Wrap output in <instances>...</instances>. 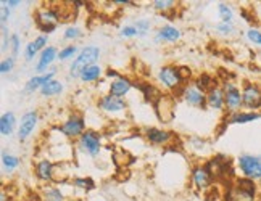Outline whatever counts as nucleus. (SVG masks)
I'll return each mask as SVG.
<instances>
[{"label":"nucleus","instance_id":"nucleus-32","mask_svg":"<svg viewBox=\"0 0 261 201\" xmlns=\"http://www.w3.org/2000/svg\"><path fill=\"white\" fill-rule=\"evenodd\" d=\"M218 13L221 18V23H234V10L230 5L224 2L218 4Z\"/></svg>","mask_w":261,"mask_h":201},{"label":"nucleus","instance_id":"nucleus-16","mask_svg":"<svg viewBox=\"0 0 261 201\" xmlns=\"http://www.w3.org/2000/svg\"><path fill=\"white\" fill-rule=\"evenodd\" d=\"M55 167L57 164L48 158H41L34 164V176L42 184H55Z\"/></svg>","mask_w":261,"mask_h":201},{"label":"nucleus","instance_id":"nucleus-30","mask_svg":"<svg viewBox=\"0 0 261 201\" xmlns=\"http://www.w3.org/2000/svg\"><path fill=\"white\" fill-rule=\"evenodd\" d=\"M71 185L76 187V188H81L84 192H92L95 190V180L92 177H73L71 179Z\"/></svg>","mask_w":261,"mask_h":201},{"label":"nucleus","instance_id":"nucleus-5","mask_svg":"<svg viewBox=\"0 0 261 201\" xmlns=\"http://www.w3.org/2000/svg\"><path fill=\"white\" fill-rule=\"evenodd\" d=\"M156 79L160 85H162L168 94H174L176 97L180 92V89L186 85L182 74H180V69L176 65H163L158 69Z\"/></svg>","mask_w":261,"mask_h":201},{"label":"nucleus","instance_id":"nucleus-3","mask_svg":"<svg viewBox=\"0 0 261 201\" xmlns=\"http://www.w3.org/2000/svg\"><path fill=\"white\" fill-rule=\"evenodd\" d=\"M34 23L37 29L42 34L48 36L57 31V27L62 24V18H60L55 5H41L36 8L34 12Z\"/></svg>","mask_w":261,"mask_h":201},{"label":"nucleus","instance_id":"nucleus-23","mask_svg":"<svg viewBox=\"0 0 261 201\" xmlns=\"http://www.w3.org/2000/svg\"><path fill=\"white\" fill-rule=\"evenodd\" d=\"M261 119V111H247V109H242V111L234 113V114H226L224 116V123L229 124H248L253 123V121Z\"/></svg>","mask_w":261,"mask_h":201},{"label":"nucleus","instance_id":"nucleus-13","mask_svg":"<svg viewBox=\"0 0 261 201\" xmlns=\"http://www.w3.org/2000/svg\"><path fill=\"white\" fill-rule=\"evenodd\" d=\"M190 182L192 185L200 190V192H208L212 190L215 185V179L212 176V173L208 170L206 164H195L190 169Z\"/></svg>","mask_w":261,"mask_h":201},{"label":"nucleus","instance_id":"nucleus-31","mask_svg":"<svg viewBox=\"0 0 261 201\" xmlns=\"http://www.w3.org/2000/svg\"><path fill=\"white\" fill-rule=\"evenodd\" d=\"M19 164H21V159H19L16 155L2 152V166H4L5 170H8V173H12V170H15V169L19 167Z\"/></svg>","mask_w":261,"mask_h":201},{"label":"nucleus","instance_id":"nucleus-12","mask_svg":"<svg viewBox=\"0 0 261 201\" xmlns=\"http://www.w3.org/2000/svg\"><path fill=\"white\" fill-rule=\"evenodd\" d=\"M189 106L194 108H206V92L203 89H200L195 82H189L186 84L180 92L177 94Z\"/></svg>","mask_w":261,"mask_h":201},{"label":"nucleus","instance_id":"nucleus-20","mask_svg":"<svg viewBox=\"0 0 261 201\" xmlns=\"http://www.w3.org/2000/svg\"><path fill=\"white\" fill-rule=\"evenodd\" d=\"M182 34H180V29L173 26V24H163L162 27H158L153 36V42L155 44H176L177 40H180Z\"/></svg>","mask_w":261,"mask_h":201},{"label":"nucleus","instance_id":"nucleus-29","mask_svg":"<svg viewBox=\"0 0 261 201\" xmlns=\"http://www.w3.org/2000/svg\"><path fill=\"white\" fill-rule=\"evenodd\" d=\"M177 2H174V0H155V2H152V7L153 10H156V12H160L163 16H169L171 13L176 12L177 8Z\"/></svg>","mask_w":261,"mask_h":201},{"label":"nucleus","instance_id":"nucleus-35","mask_svg":"<svg viewBox=\"0 0 261 201\" xmlns=\"http://www.w3.org/2000/svg\"><path fill=\"white\" fill-rule=\"evenodd\" d=\"M81 37H83V31H81V27H79V26L69 24L63 31V39L65 40H71V42H74V40L81 39Z\"/></svg>","mask_w":261,"mask_h":201},{"label":"nucleus","instance_id":"nucleus-17","mask_svg":"<svg viewBox=\"0 0 261 201\" xmlns=\"http://www.w3.org/2000/svg\"><path fill=\"white\" fill-rule=\"evenodd\" d=\"M133 89H136V80H133L124 74H121L119 77L108 82V94L113 97H118V98H123V100H124V97L129 95V92Z\"/></svg>","mask_w":261,"mask_h":201},{"label":"nucleus","instance_id":"nucleus-2","mask_svg":"<svg viewBox=\"0 0 261 201\" xmlns=\"http://www.w3.org/2000/svg\"><path fill=\"white\" fill-rule=\"evenodd\" d=\"M100 55H102V50H100L97 45H86L81 48V52L77 53V56L69 65V71L68 76L73 79H79L81 73L84 69H87L89 66L97 65V62L100 60Z\"/></svg>","mask_w":261,"mask_h":201},{"label":"nucleus","instance_id":"nucleus-6","mask_svg":"<svg viewBox=\"0 0 261 201\" xmlns=\"http://www.w3.org/2000/svg\"><path fill=\"white\" fill-rule=\"evenodd\" d=\"M95 106L98 109V113L105 114L107 118H113L116 121H118V118H121V116H124L127 113L126 100L113 97V95H110L108 92L98 95Z\"/></svg>","mask_w":261,"mask_h":201},{"label":"nucleus","instance_id":"nucleus-14","mask_svg":"<svg viewBox=\"0 0 261 201\" xmlns=\"http://www.w3.org/2000/svg\"><path fill=\"white\" fill-rule=\"evenodd\" d=\"M144 138L150 145L169 147V145H173V142L176 140V134L168 129H162V127H145Z\"/></svg>","mask_w":261,"mask_h":201},{"label":"nucleus","instance_id":"nucleus-26","mask_svg":"<svg viewBox=\"0 0 261 201\" xmlns=\"http://www.w3.org/2000/svg\"><path fill=\"white\" fill-rule=\"evenodd\" d=\"M16 129V116L13 111H5L0 118V134L4 137H10Z\"/></svg>","mask_w":261,"mask_h":201},{"label":"nucleus","instance_id":"nucleus-36","mask_svg":"<svg viewBox=\"0 0 261 201\" xmlns=\"http://www.w3.org/2000/svg\"><path fill=\"white\" fill-rule=\"evenodd\" d=\"M247 39L252 42L253 45L259 47L261 48V29L252 26V27H248L247 29Z\"/></svg>","mask_w":261,"mask_h":201},{"label":"nucleus","instance_id":"nucleus-9","mask_svg":"<svg viewBox=\"0 0 261 201\" xmlns=\"http://www.w3.org/2000/svg\"><path fill=\"white\" fill-rule=\"evenodd\" d=\"M221 85L224 89V100H226V114H234L244 109L242 100V89L234 79L221 80Z\"/></svg>","mask_w":261,"mask_h":201},{"label":"nucleus","instance_id":"nucleus-18","mask_svg":"<svg viewBox=\"0 0 261 201\" xmlns=\"http://www.w3.org/2000/svg\"><path fill=\"white\" fill-rule=\"evenodd\" d=\"M206 108L213 111L226 113V100H224V89L221 84H215L206 92Z\"/></svg>","mask_w":261,"mask_h":201},{"label":"nucleus","instance_id":"nucleus-33","mask_svg":"<svg viewBox=\"0 0 261 201\" xmlns=\"http://www.w3.org/2000/svg\"><path fill=\"white\" fill-rule=\"evenodd\" d=\"M79 52H81V50L77 48V45H74V44H68V45H65L63 48H60V52H58V60H60V62H68V60H71L73 56L76 58Z\"/></svg>","mask_w":261,"mask_h":201},{"label":"nucleus","instance_id":"nucleus-34","mask_svg":"<svg viewBox=\"0 0 261 201\" xmlns=\"http://www.w3.org/2000/svg\"><path fill=\"white\" fill-rule=\"evenodd\" d=\"M134 26L137 29L139 37H145V36H148L150 29H152V21H150L148 18H139L137 21L134 23Z\"/></svg>","mask_w":261,"mask_h":201},{"label":"nucleus","instance_id":"nucleus-7","mask_svg":"<svg viewBox=\"0 0 261 201\" xmlns=\"http://www.w3.org/2000/svg\"><path fill=\"white\" fill-rule=\"evenodd\" d=\"M76 148L90 158H97L102 153V148H103L102 132H98L95 129H87L86 132L76 140Z\"/></svg>","mask_w":261,"mask_h":201},{"label":"nucleus","instance_id":"nucleus-25","mask_svg":"<svg viewBox=\"0 0 261 201\" xmlns=\"http://www.w3.org/2000/svg\"><path fill=\"white\" fill-rule=\"evenodd\" d=\"M105 71H103V68L100 66L98 63L94 65V66H89L87 69H84V71L81 73V76H79V80H81L83 84H94L97 82V80H100L103 77Z\"/></svg>","mask_w":261,"mask_h":201},{"label":"nucleus","instance_id":"nucleus-21","mask_svg":"<svg viewBox=\"0 0 261 201\" xmlns=\"http://www.w3.org/2000/svg\"><path fill=\"white\" fill-rule=\"evenodd\" d=\"M48 36L45 34H39L34 40H31V42L26 44V48H24V62H33L34 56L41 55L42 50L47 48L48 45Z\"/></svg>","mask_w":261,"mask_h":201},{"label":"nucleus","instance_id":"nucleus-41","mask_svg":"<svg viewBox=\"0 0 261 201\" xmlns=\"http://www.w3.org/2000/svg\"><path fill=\"white\" fill-rule=\"evenodd\" d=\"M10 16H12V8L2 4V7H0V21H2V24H7Z\"/></svg>","mask_w":261,"mask_h":201},{"label":"nucleus","instance_id":"nucleus-42","mask_svg":"<svg viewBox=\"0 0 261 201\" xmlns=\"http://www.w3.org/2000/svg\"><path fill=\"white\" fill-rule=\"evenodd\" d=\"M105 79H110V80H113V79H116V77H119L121 76V73H118L116 69H113V68H107L105 69Z\"/></svg>","mask_w":261,"mask_h":201},{"label":"nucleus","instance_id":"nucleus-1","mask_svg":"<svg viewBox=\"0 0 261 201\" xmlns=\"http://www.w3.org/2000/svg\"><path fill=\"white\" fill-rule=\"evenodd\" d=\"M223 201H256L259 195V187L255 180L244 176H237L234 180L224 184Z\"/></svg>","mask_w":261,"mask_h":201},{"label":"nucleus","instance_id":"nucleus-39","mask_svg":"<svg viewBox=\"0 0 261 201\" xmlns=\"http://www.w3.org/2000/svg\"><path fill=\"white\" fill-rule=\"evenodd\" d=\"M19 48H21V39H19L18 34H12V37H10V50H12L13 58L19 55Z\"/></svg>","mask_w":261,"mask_h":201},{"label":"nucleus","instance_id":"nucleus-40","mask_svg":"<svg viewBox=\"0 0 261 201\" xmlns=\"http://www.w3.org/2000/svg\"><path fill=\"white\" fill-rule=\"evenodd\" d=\"M119 36L124 37V39H133V37H139L137 34V29L134 24H127V26H123L121 31H119Z\"/></svg>","mask_w":261,"mask_h":201},{"label":"nucleus","instance_id":"nucleus-24","mask_svg":"<svg viewBox=\"0 0 261 201\" xmlns=\"http://www.w3.org/2000/svg\"><path fill=\"white\" fill-rule=\"evenodd\" d=\"M136 89H139L140 94L144 95V98L147 100L148 103H152V105L160 98V95L163 94L156 85H153L152 82H147V80H137V82H136Z\"/></svg>","mask_w":261,"mask_h":201},{"label":"nucleus","instance_id":"nucleus-28","mask_svg":"<svg viewBox=\"0 0 261 201\" xmlns=\"http://www.w3.org/2000/svg\"><path fill=\"white\" fill-rule=\"evenodd\" d=\"M41 196L44 201H66L65 193L57 185H44L41 190Z\"/></svg>","mask_w":261,"mask_h":201},{"label":"nucleus","instance_id":"nucleus-37","mask_svg":"<svg viewBox=\"0 0 261 201\" xmlns=\"http://www.w3.org/2000/svg\"><path fill=\"white\" fill-rule=\"evenodd\" d=\"M15 63H16V58H13V56L4 58L2 63H0V73H2V74H10L15 69Z\"/></svg>","mask_w":261,"mask_h":201},{"label":"nucleus","instance_id":"nucleus-8","mask_svg":"<svg viewBox=\"0 0 261 201\" xmlns=\"http://www.w3.org/2000/svg\"><path fill=\"white\" fill-rule=\"evenodd\" d=\"M156 119L162 124H169L176 118V106H177V97L174 94L163 92L160 98L152 105Z\"/></svg>","mask_w":261,"mask_h":201},{"label":"nucleus","instance_id":"nucleus-4","mask_svg":"<svg viewBox=\"0 0 261 201\" xmlns=\"http://www.w3.org/2000/svg\"><path fill=\"white\" fill-rule=\"evenodd\" d=\"M66 140H77L87 130V119L81 111H71L57 127Z\"/></svg>","mask_w":261,"mask_h":201},{"label":"nucleus","instance_id":"nucleus-11","mask_svg":"<svg viewBox=\"0 0 261 201\" xmlns=\"http://www.w3.org/2000/svg\"><path fill=\"white\" fill-rule=\"evenodd\" d=\"M242 100L247 111H261V84L255 80H244L242 85Z\"/></svg>","mask_w":261,"mask_h":201},{"label":"nucleus","instance_id":"nucleus-43","mask_svg":"<svg viewBox=\"0 0 261 201\" xmlns=\"http://www.w3.org/2000/svg\"><path fill=\"white\" fill-rule=\"evenodd\" d=\"M2 4H5L7 7H10V8H16L18 5H21V2H19V0H2Z\"/></svg>","mask_w":261,"mask_h":201},{"label":"nucleus","instance_id":"nucleus-15","mask_svg":"<svg viewBox=\"0 0 261 201\" xmlns=\"http://www.w3.org/2000/svg\"><path fill=\"white\" fill-rule=\"evenodd\" d=\"M39 123V111L37 109H29L21 116V121L18 124V140L19 142H26V140L33 135V132Z\"/></svg>","mask_w":261,"mask_h":201},{"label":"nucleus","instance_id":"nucleus-45","mask_svg":"<svg viewBox=\"0 0 261 201\" xmlns=\"http://www.w3.org/2000/svg\"><path fill=\"white\" fill-rule=\"evenodd\" d=\"M0 198H2V199H0V201H10V199H8V196H7V192H5V188H2V195H0Z\"/></svg>","mask_w":261,"mask_h":201},{"label":"nucleus","instance_id":"nucleus-27","mask_svg":"<svg viewBox=\"0 0 261 201\" xmlns=\"http://www.w3.org/2000/svg\"><path fill=\"white\" fill-rule=\"evenodd\" d=\"M63 90H65V85L62 80L52 79L50 82H47L41 90H39V92H41V97H44V98H54V97L62 95Z\"/></svg>","mask_w":261,"mask_h":201},{"label":"nucleus","instance_id":"nucleus-19","mask_svg":"<svg viewBox=\"0 0 261 201\" xmlns=\"http://www.w3.org/2000/svg\"><path fill=\"white\" fill-rule=\"evenodd\" d=\"M58 52H60V50L55 45H48L47 48L42 50V53L39 55L37 63H36V71H37V74L48 73L50 69H52L50 66L54 65L55 60H58Z\"/></svg>","mask_w":261,"mask_h":201},{"label":"nucleus","instance_id":"nucleus-44","mask_svg":"<svg viewBox=\"0 0 261 201\" xmlns=\"http://www.w3.org/2000/svg\"><path fill=\"white\" fill-rule=\"evenodd\" d=\"M113 5H118V7H126V5H134V2H130V0H113L112 2Z\"/></svg>","mask_w":261,"mask_h":201},{"label":"nucleus","instance_id":"nucleus-22","mask_svg":"<svg viewBox=\"0 0 261 201\" xmlns=\"http://www.w3.org/2000/svg\"><path fill=\"white\" fill-rule=\"evenodd\" d=\"M55 76H57V69L55 68L50 69L48 73L33 76L31 79H28V82L24 84V92H28V94L37 92V90H41L47 82H50L52 79H55Z\"/></svg>","mask_w":261,"mask_h":201},{"label":"nucleus","instance_id":"nucleus-10","mask_svg":"<svg viewBox=\"0 0 261 201\" xmlns=\"http://www.w3.org/2000/svg\"><path fill=\"white\" fill-rule=\"evenodd\" d=\"M236 166L244 177L252 179L255 182L261 180V156L250 153L240 155L236 159Z\"/></svg>","mask_w":261,"mask_h":201},{"label":"nucleus","instance_id":"nucleus-38","mask_svg":"<svg viewBox=\"0 0 261 201\" xmlns=\"http://www.w3.org/2000/svg\"><path fill=\"white\" fill-rule=\"evenodd\" d=\"M236 31V27H234V23H218L216 24V33L221 34V36H232Z\"/></svg>","mask_w":261,"mask_h":201}]
</instances>
